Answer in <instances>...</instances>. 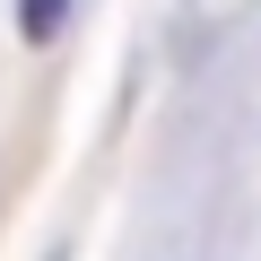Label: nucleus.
I'll use <instances>...</instances> for the list:
<instances>
[{
    "label": "nucleus",
    "instance_id": "f257e3e1",
    "mask_svg": "<svg viewBox=\"0 0 261 261\" xmlns=\"http://www.w3.org/2000/svg\"><path fill=\"white\" fill-rule=\"evenodd\" d=\"M61 27H70V0H18V35L27 44H53Z\"/></svg>",
    "mask_w": 261,
    "mask_h": 261
}]
</instances>
